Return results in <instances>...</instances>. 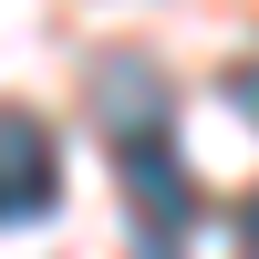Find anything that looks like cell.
<instances>
[{
    "label": "cell",
    "instance_id": "6da1fadb",
    "mask_svg": "<svg viewBox=\"0 0 259 259\" xmlns=\"http://www.w3.org/2000/svg\"><path fill=\"white\" fill-rule=\"evenodd\" d=\"M94 124H104V145H114V166H124V197L145 207V239H177L187 218H197V187H187V166H177V104H166V83L145 73V62H104V94H94Z\"/></svg>",
    "mask_w": 259,
    "mask_h": 259
},
{
    "label": "cell",
    "instance_id": "7a4b0ae2",
    "mask_svg": "<svg viewBox=\"0 0 259 259\" xmlns=\"http://www.w3.org/2000/svg\"><path fill=\"white\" fill-rule=\"evenodd\" d=\"M0 145H11V187H0V207H11L21 228H31V218H52L62 177H52V135H41V114H31V104H11V114H0Z\"/></svg>",
    "mask_w": 259,
    "mask_h": 259
},
{
    "label": "cell",
    "instance_id": "3957f363",
    "mask_svg": "<svg viewBox=\"0 0 259 259\" xmlns=\"http://www.w3.org/2000/svg\"><path fill=\"white\" fill-rule=\"evenodd\" d=\"M239 239H249V259H259V197H249V207H239Z\"/></svg>",
    "mask_w": 259,
    "mask_h": 259
},
{
    "label": "cell",
    "instance_id": "277c9868",
    "mask_svg": "<svg viewBox=\"0 0 259 259\" xmlns=\"http://www.w3.org/2000/svg\"><path fill=\"white\" fill-rule=\"evenodd\" d=\"M239 104H249V114H259V62H249V73H239Z\"/></svg>",
    "mask_w": 259,
    "mask_h": 259
}]
</instances>
